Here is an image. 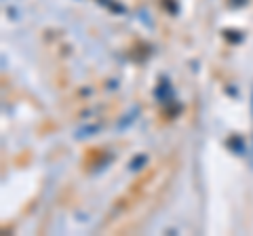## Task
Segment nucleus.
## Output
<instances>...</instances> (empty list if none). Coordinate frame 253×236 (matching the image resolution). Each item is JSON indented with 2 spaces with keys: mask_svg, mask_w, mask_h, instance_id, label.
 Listing matches in <instances>:
<instances>
[{
  "mask_svg": "<svg viewBox=\"0 0 253 236\" xmlns=\"http://www.w3.org/2000/svg\"><path fill=\"white\" fill-rule=\"evenodd\" d=\"M177 164L173 158L154 164L144 175H139L135 182L125 190V194L116 200L112 211L106 219V230L110 232H129L137 224L152 213L163 200L165 192L171 188L175 177Z\"/></svg>",
  "mask_w": 253,
  "mask_h": 236,
  "instance_id": "obj_1",
  "label": "nucleus"
}]
</instances>
